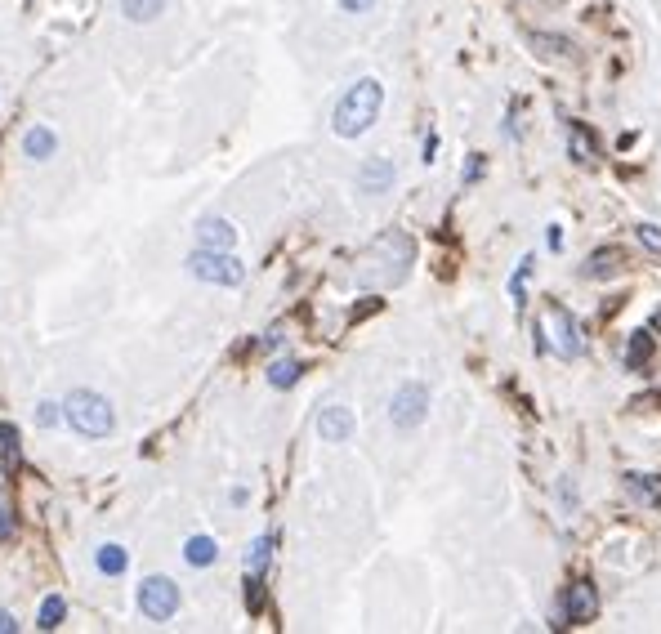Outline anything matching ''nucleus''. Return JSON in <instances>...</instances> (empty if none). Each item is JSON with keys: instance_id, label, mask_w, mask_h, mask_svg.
I'll use <instances>...</instances> for the list:
<instances>
[{"instance_id": "nucleus-28", "label": "nucleus", "mask_w": 661, "mask_h": 634, "mask_svg": "<svg viewBox=\"0 0 661 634\" xmlns=\"http://www.w3.org/2000/svg\"><path fill=\"white\" fill-rule=\"evenodd\" d=\"M478 170H483V157H469V161H465V184H474Z\"/></svg>"}, {"instance_id": "nucleus-12", "label": "nucleus", "mask_w": 661, "mask_h": 634, "mask_svg": "<svg viewBox=\"0 0 661 634\" xmlns=\"http://www.w3.org/2000/svg\"><path fill=\"white\" fill-rule=\"evenodd\" d=\"M184 559L193 563V568H210V563L219 559V545H215V536H188V545H184Z\"/></svg>"}, {"instance_id": "nucleus-11", "label": "nucleus", "mask_w": 661, "mask_h": 634, "mask_svg": "<svg viewBox=\"0 0 661 634\" xmlns=\"http://www.w3.org/2000/svg\"><path fill=\"white\" fill-rule=\"evenodd\" d=\"M54 152H59V134H54L50 126H32L23 134V157L32 161H50Z\"/></svg>"}, {"instance_id": "nucleus-30", "label": "nucleus", "mask_w": 661, "mask_h": 634, "mask_svg": "<svg viewBox=\"0 0 661 634\" xmlns=\"http://www.w3.org/2000/svg\"><path fill=\"white\" fill-rule=\"evenodd\" d=\"M545 242H550L554 251H559V246H563V233H559V224H550V233H545Z\"/></svg>"}, {"instance_id": "nucleus-8", "label": "nucleus", "mask_w": 661, "mask_h": 634, "mask_svg": "<svg viewBox=\"0 0 661 634\" xmlns=\"http://www.w3.org/2000/svg\"><path fill=\"white\" fill-rule=\"evenodd\" d=\"M394 179H398V166L389 157H371V161H362L358 166V188L371 192V197H376V192H389L394 188Z\"/></svg>"}, {"instance_id": "nucleus-19", "label": "nucleus", "mask_w": 661, "mask_h": 634, "mask_svg": "<svg viewBox=\"0 0 661 634\" xmlns=\"http://www.w3.org/2000/svg\"><path fill=\"white\" fill-rule=\"evenodd\" d=\"M63 617H67V603L59 599V594H50V599L41 603V617H36V626H41V630H59Z\"/></svg>"}, {"instance_id": "nucleus-22", "label": "nucleus", "mask_w": 661, "mask_h": 634, "mask_svg": "<svg viewBox=\"0 0 661 634\" xmlns=\"http://www.w3.org/2000/svg\"><path fill=\"white\" fill-rule=\"evenodd\" d=\"M59 420H63V402H50V398L36 402V425H41V429H54Z\"/></svg>"}, {"instance_id": "nucleus-18", "label": "nucleus", "mask_w": 661, "mask_h": 634, "mask_svg": "<svg viewBox=\"0 0 661 634\" xmlns=\"http://www.w3.org/2000/svg\"><path fill=\"white\" fill-rule=\"evenodd\" d=\"M295 380H300V362L295 358H277L273 367H268V384H273V389H291Z\"/></svg>"}, {"instance_id": "nucleus-24", "label": "nucleus", "mask_w": 661, "mask_h": 634, "mask_svg": "<svg viewBox=\"0 0 661 634\" xmlns=\"http://www.w3.org/2000/svg\"><path fill=\"white\" fill-rule=\"evenodd\" d=\"M572 157L577 161H595V143H586V134L572 126Z\"/></svg>"}, {"instance_id": "nucleus-4", "label": "nucleus", "mask_w": 661, "mask_h": 634, "mask_svg": "<svg viewBox=\"0 0 661 634\" xmlns=\"http://www.w3.org/2000/svg\"><path fill=\"white\" fill-rule=\"evenodd\" d=\"M179 603H184V594H179V585L170 581V576H143L139 585V612L148 621H170L179 612Z\"/></svg>"}, {"instance_id": "nucleus-14", "label": "nucleus", "mask_w": 661, "mask_h": 634, "mask_svg": "<svg viewBox=\"0 0 661 634\" xmlns=\"http://www.w3.org/2000/svg\"><path fill=\"white\" fill-rule=\"evenodd\" d=\"M0 456H5V474H18V469H23V443H18L14 425H0Z\"/></svg>"}, {"instance_id": "nucleus-25", "label": "nucleus", "mask_w": 661, "mask_h": 634, "mask_svg": "<svg viewBox=\"0 0 661 634\" xmlns=\"http://www.w3.org/2000/svg\"><path fill=\"white\" fill-rule=\"evenodd\" d=\"M635 233H639V242H644L648 251H653V255H661V228H653V224H639Z\"/></svg>"}, {"instance_id": "nucleus-3", "label": "nucleus", "mask_w": 661, "mask_h": 634, "mask_svg": "<svg viewBox=\"0 0 661 634\" xmlns=\"http://www.w3.org/2000/svg\"><path fill=\"white\" fill-rule=\"evenodd\" d=\"M188 273H193L197 282H210V286H242L246 264L233 251H206V246H197V251L188 255Z\"/></svg>"}, {"instance_id": "nucleus-1", "label": "nucleus", "mask_w": 661, "mask_h": 634, "mask_svg": "<svg viewBox=\"0 0 661 634\" xmlns=\"http://www.w3.org/2000/svg\"><path fill=\"white\" fill-rule=\"evenodd\" d=\"M380 108H385V85H380L376 76H362V81H353L349 90L340 94V103H335V112H331V130L340 134V139H358V134H367L376 126Z\"/></svg>"}, {"instance_id": "nucleus-6", "label": "nucleus", "mask_w": 661, "mask_h": 634, "mask_svg": "<svg viewBox=\"0 0 661 634\" xmlns=\"http://www.w3.org/2000/svg\"><path fill=\"white\" fill-rule=\"evenodd\" d=\"M545 331H550V344L559 358H581L586 353V335H581V322L572 317L563 304H550L545 309Z\"/></svg>"}, {"instance_id": "nucleus-16", "label": "nucleus", "mask_w": 661, "mask_h": 634, "mask_svg": "<svg viewBox=\"0 0 661 634\" xmlns=\"http://www.w3.org/2000/svg\"><path fill=\"white\" fill-rule=\"evenodd\" d=\"M621 264V251H612V246H603V251L590 255V264L581 268V277H612Z\"/></svg>"}, {"instance_id": "nucleus-21", "label": "nucleus", "mask_w": 661, "mask_h": 634, "mask_svg": "<svg viewBox=\"0 0 661 634\" xmlns=\"http://www.w3.org/2000/svg\"><path fill=\"white\" fill-rule=\"evenodd\" d=\"M528 41H532V45H536V50H541V54H572V45L563 41V36H545V32H532Z\"/></svg>"}, {"instance_id": "nucleus-29", "label": "nucleus", "mask_w": 661, "mask_h": 634, "mask_svg": "<svg viewBox=\"0 0 661 634\" xmlns=\"http://www.w3.org/2000/svg\"><path fill=\"white\" fill-rule=\"evenodd\" d=\"M14 630H18V621H14V617H9V612H5V608H0V634H14Z\"/></svg>"}, {"instance_id": "nucleus-15", "label": "nucleus", "mask_w": 661, "mask_h": 634, "mask_svg": "<svg viewBox=\"0 0 661 634\" xmlns=\"http://www.w3.org/2000/svg\"><path fill=\"white\" fill-rule=\"evenodd\" d=\"M121 14H126L130 23H157V18L166 14V0H121Z\"/></svg>"}, {"instance_id": "nucleus-23", "label": "nucleus", "mask_w": 661, "mask_h": 634, "mask_svg": "<svg viewBox=\"0 0 661 634\" xmlns=\"http://www.w3.org/2000/svg\"><path fill=\"white\" fill-rule=\"evenodd\" d=\"M626 487H630L635 496H644V501H657V496H661V483H648V474H630Z\"/></svg>"}, {"instance_id": "nucleus-9", "label": "nucleus", "mask_w": 661, "mask_h": 634, "mask_svg": "<svg viewBox=\"0 0 661 634\" xmlns=\"http://www.w3.org/2000/svg\"><path fill=\"white\" fill-rule=\"evenodd\" d=\"M353 429H358V420H353L349 407H322V416H318L322 443H349Z\"/></svg>"}, {"instance_id": "nucleus-27", "label": "nucleus", "mask_w": 661, "mask_h": 634, "mask_svg": "<svg viewBox=\"0 0 661 634\" xmlns=\"http://www.w3.org/2000/svg\"><path fill=\"white\" fill-rule=\"evenodd\" d=\"M371 5H376V0H340V9H344V14H367Z\"/></svg>"}, {"instance_id": "nucleus-20", "label": "nucleus", "mask_w": 661, "mask_h": 634, "mask_svg": "<svg viewBox=\"0 0 661 634\" xmlns=\"http://www.w3.org/2000/svg\"><path fill=\"white\" fill-rule=\"evenodd\" d=\"M648 353H653V340H648V331H635V340H630V353H626V367H644Z\"/></svg>"}, {"instance_id": "nucleus-2", "label": "nucleus", "mask_w": 661, "mask_h": 634, "mask_svg": "<svg viewBox=\"0 0 661 634\" xmlns=\"http://www.w3.org/2000/svg\"><path fill=\"white\" fill-rule=\"evenodd\" d=\"M63 425L72 429V434L90 438V443H99V438H108L112 429H117V411H112V402L103 398V393L94 389H72L63 398Z\"/></svg>"}, {"instance_id": "nucleus-26", "label": "nucleus", "mask_w": 661, "mask_h": 634, "mask_svg": "<svg viewBox=\"0 0 661 634\" xmlns=\"http://www.w3.org/2000/svg\"><path fill=\"white\" fill-rule=\"evenodd\" d=\"M9 536H14V509L0 505V541H9Z\"/></svg>"}, {"instance_id": "nucleus-10", "label": "nucleus", "mask_w": 661, "mask_h": 634, "mask_svg": "<svg viewBox=\"0 0 661 634\" xmlns=\"http://www.w3.org/2000/svg\"><path fill=\"white\" fill-rule=\"evenodd\" d=\"M197 246H206V251H233L237 228L228 224V219H219V215H206L197 224Z\"/></svg>"}, {"instance_id": "nucleus-13", "label": "nucleus", "mask_w": 661, "mask_h": 634, "mask_svg": "<svg viewBox=\"0 0 661 634\" xmlns=\"http://www.w3.org/2000/svg\"><path fill=\"white\" fill-rule=\"evenodd\" d=\"M94 568L103 576H121L130 568V554L121 550V545H99V550H94Z\"/></svg>"}, {"instance_id": "nucleus-5", "label": "nucleus", "mask_w": 661, "mask_h": 634, "mask_svg": "<svg viewBox=\"0 0 661 634\" xmlns=\"http://www.w3.org/2000/svg\"><path fill=\"white\" fill-rule=\"evenodd\" d=\"M425 416H429V389L420 380H407V384H398L394 389V398H389V420H394V429H416V425H425Z\"/></svg>"}, {"instance_id": "nucleus-7", "label": "nucleus", "mask_w": 661, "mask_h": 634, "mask_svg": "<svg viewBox=\"0 0 661 634\" xmlns=\"http://www.w3.org/2000/svg\"><path fill=\"white\" fill-rule=\"evenodd\" d=\"M559 608H563V626H586V621H595V612H599L595 585H590V581L568 585V590H563V599H559Z\"/></svg>"}, {"instance_id": "nucleus-17", "label": "nucleus", "mask_w": 661, "mask_h": 634, "mask_svg": "<svg viewBox=\"0 0 661 634\" xmlns=\"http://www.w3.org/2000/svg\"><path fill=\"white\" fill-rule=\"evenodd\" d=\"M273 545H277V536H260V541L246 550V572H251V576H264L268 559H273Z\"/></svg>"}]
</instances>
